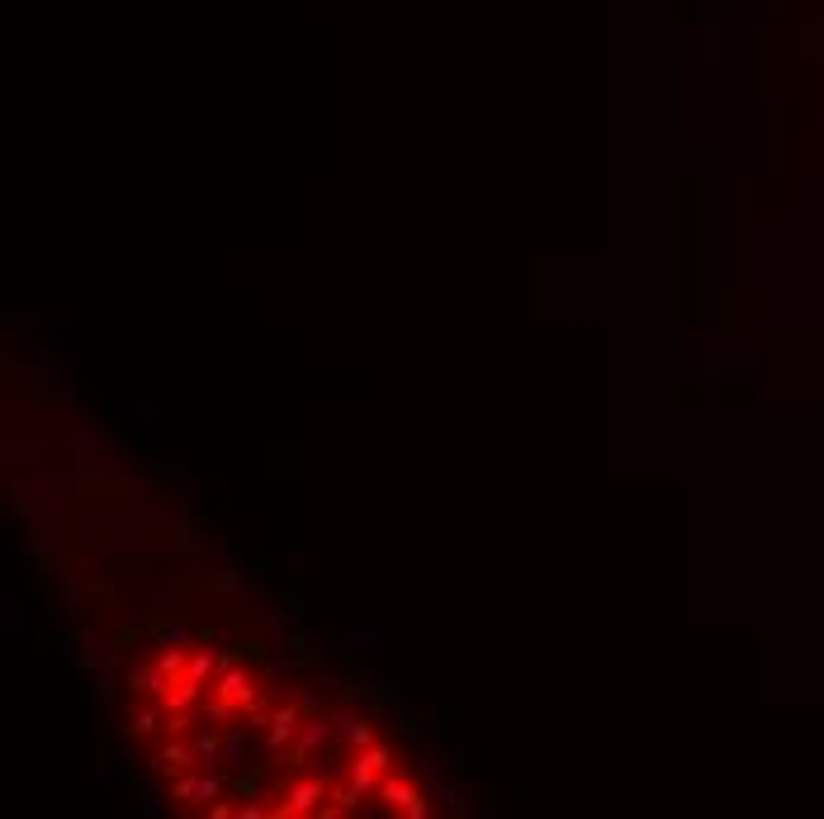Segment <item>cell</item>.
<instances>
[{
	"label": "cell",
	"instance_id": "1",
	"mask_svg": "<svg viewBox=\"0 0 824 819\" xmlns=\"http://www.w3.org/2000/svg\"><path fill=\"white\" fill-rule=\"evenodd\" d=\"M124 734L176 814L426 819L432 787L380 724L313 682L214 640L128 663Z\"/></svg>",
	"mask_w": 824,
	"mask_h": 819
}]
</instances>
